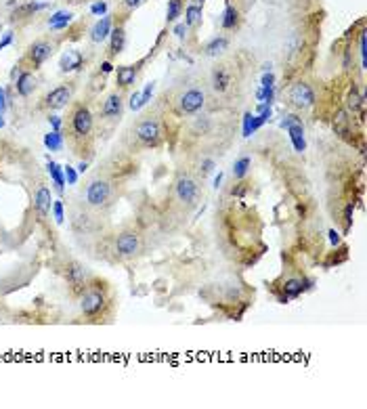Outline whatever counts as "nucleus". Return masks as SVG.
<instances>
[{"instance_id": "4468645a", "label": "nucleus", "mask_w": 367, "mask_h": 409, "mask_svg": "<svg viewBox=\"0 0 367 409\" xmlns=\"http://www.w3.org/2000/svg\"><path fill=\"white\" fill-rule=\"evenodd\" d=\"M36 86H38V82H36L32 72H21L17 82H15V90H17L19 97H30L36 90Z\"/></svg>"}, {"instance_id": "9d476101", "label": "nucleus", "mask_w": 367, "mask_h": 409, "mask_svg": "<svg viewBox=\"0 0 367 409\" xmlns=\"http://www.w3.org/2000/svg\"><path fill=\"white\" fill-rule=\"evenodd\" d=\"M65 277H67V283H70L72 292L74 294H82L88 285V279H86V271L80 262H72L65 271Z\"/></svg>"}, {"instance_id": "a18cd8bd", "label": "nucleus", "mask_w": 367, "mask_h": 409, "mask_svg": "<svg viewBox=\"0 0 367 409\" xmlns=\"http://www.w3.org/2000/svg\"><path fill=\"white\" fill-rule=\"evenodd\" d=\"M141 3H143V0H124V5H126L128 9H136Z\"/></svg>"}, {"instance_id": "49530a36", "label": "nucleus", "mask_w": 367, "mask_h": 409, "mask_svg": "<svg viewBox=\"0 0 367 409\" xmlns=\"http://www.w3.org/2000/svg\"><path fill=\"white\" fill-rule=\"evenodd\" d=\"M330 241H332V246H336V243H340V235L336 233V231H330Z\"/></svg>"}, {"instance_id": "393cba45", "label": "nucleus", "mask_w": 367, "mask_h": 409, "mask_svg": "<svg viewBox=\"0 0 367 409\" xmlns=\"http://www.w3.org/2000/svg\"><path fill=\"white\" fill-rule=\"evenodd\" d=\"M49 174H51L53 183H55V189L61 193V191L65 189V174L61 172L59 164H55V162H49Z\"/></svg>"}, {"instance_id": "7ed1b4c3", "label": "nucleus", "mask_w": 367, "mask_h": 409, "mask_svg": "<svg viewBox=\"0 0 367 409\" xmlns=\"http://www.w3.org/2000/svg\"><path fill=\"white\" fill-rule=\"evenodd\" d=\"M84 197H86V203L90 208L101 210V208L107 206L109 199H111V185L103 178H93L88 183V187H86Z\"/></svg>"}, {"instance_id": "864d4df0", "label": "nucleus", "mask_w": 367, "mask_h": 409, "mask_svg": "<svg viewBox=\"0 0 367 409\" xmlns=\"http://www.w3.org/2000/svg\"><path fill=\"white\" fill-rule=\"evenodd\" d=\"M76 3H80V0H76Z\"/></svg>"}, {"instance_id": "8fccbe9b", "label": "nucleus", "mask_w": 367, "mask_h": 409, "mask_svg": "<svg viewBox=\"0 0 367 409\" xmlns=\"http://www.w3.org/2000/svg\"><path fill=\"white\" fill-rule=\"evenodd\" d=\"M220 180H222V174H218V176H216V178H214V185H216V187H218V185H220Z\"/></svg>"}, {"instance_id": "c85d7f7f", "label": "nucleus", "mask_w": 367, "mask_h": 409, "mask_svg": "<svg viewBox=\"0 0 367 409\" xmlns=\"http://www.w3.org/2000/svg\"><path fill=\"white\" fill-rule=\"evenodd\" d=\"M235 24H237V11L233 7H227L225 15H222V28L231 30V28H235Z\"/></svg>"}, {"instance_id": "4c0bfd02", "label": "nucleus", "mask_w": 367, "mask_h": 409, "mask_svg": "<svg viewBox=\"0 0 367 409\" xmlns=\"http://www.w3.org/2000/svg\"><path fill=\"white\" fill-rule=\"evenodd\" d=\"M214 166H216V164H214V160H203V162H201V168H203V170H201V174H208V172H212V170H214Z\"/></svg>"}, {"instance_id": "3c124183", "label": "nucleus", "mask_w": 367, "mask_h": 409, "mask_svg": "<svg viewBox=\"0 0 367 409\" xmlns=\"http://www.w3.org/2000/svg\"><path fill=\"white\" fill-rule=\"evenodd\" d=\"M191 3H193L195 7H201V5H203V0H191Z\"/></svg>"}, {"instance_id": "bb28decb", "label": "nucleus", "mask_w": 367, "mask_h": 409, "mask_svg": "<svg viewBox=\"0 0 367 409\" xmlns=\"http://www.w3.org/2000/svg\"><path fill=\"white\" fill-rule=\"evenodd\" d=\"M201 21V7H195V5H189L185 9V26L191 28V26H197Z\"/></svg>"}, {"instance_id": "c03bdc74", "label": "nucleus", "mask_w": 367, "mask_h": 409, "mask_svg": "<svg viewBox=\"0 0 367 409\" xmlns=\"http://www.w3.org/2000/svg\"><path fill=\"white\" fill-rule=\"evenodd\" d=\"M185 32H187V26H185V24H178V26L174 28V34H176L178 38H182V36H185Z\"/></svg>"}, {"instance_id": "58836bf2", "label": "nucleus", "mask_w": 367, "mask_h": 409, "mask_svg": "<svg viewBox=\"0 0 367 409\" xmlns=\"http://www.w3.org/2000/svg\"><path fill=\"white\" fill-rule=\"evenodd\" d=\"M90 11H93L95 15H103V13L107 11V5H105V3H95L93 7H90Z\"/></svg>"}, {"instance_id": "ea45409f", "label": "nucleus", "mask_w": 367, "mask_h": 409, "mask_svg": "<svg viewBox=\"0 0 367 409\" xmlns=\"http://www.w3.org/2000/svg\"><path fill=\"white\" fill-rule=\"evenodd\" d=\"M294 124H300V120H298L296 116H288L286 120H281V128H290V126H294Z\"/></svg>"}, {"instance_id": "c9c22d12", "label": "nucleus", "mask_w": 367, "mask_h": 409, "mask_svg": "<svg viewBox=\"0 0 367 409\" xmlns=\"http://www.w3.org/2000/svg\"><path fill=\"white\" fill-rule=\"evenodd\" d=\"M130 109H132V111H139V109H141V93H134V95L130 97Z\"/></svg>"}, {"instance_id": "2eb2a0df", "label": "nucleus", "mask_w": 367, "mask_h": 409, "mask_svg": "<svg viewBox=\"0 0 367 409\" xmlns=\"http://www.w3.org/2000/svg\"><path fill=\"white\" fill-rule=\"evenodd\" d=\"M304 290H307V285H304L302 279H290V281L283 283V296H281L279 300H281V302H288L290 298H298Z\"/></svg>"}, {"instance_id": "0eeeda50", "label": "nucleus", "mask_w": 367, "mask_h": 409, "mask_svg": "<svg viewBox=\"0 0 367 409\" xmlns=\"http://www.w3.org/2000/svg\"><path fill=\"white\" fill-rule=\"evenodd\" d=\"M203 103H206V95H203V90H199V88L185 90V93L180 95V99H178V107H180V111L185 113V116H193V113H197L203 107Z\"/></svg>"}, {"instance_id": "c756f323", "label": "nucleus", "mask_w": 367, "mask_h": 409, "mask_svg": "<svg viewBox=\"0 0 367 409\" xmlns=\"http://www.w3.org/2000/svg\"><path fill=\"white\" fill-rule=\"evenodd\" d=\"M363 101H365V99H363V97L357 93V90L353 88V93L349 95V109H351L353 113H355V111H359V109L363 107Z\"/></svg>"}, {"instance_id": "7c9ffc66", "label": "nucleus", "mask_w": 367, "mask_h": 409, "mask_svg": "<svg viewBox=\"0 0 367 409\" xmlns=\"http://www.w3.org/2000/svg\"><path fill=\"white\" fill-rule=\"evenodd\" d=\"M180 11H182L180 0H170V3H168V13H166V19H168V21H174V19L180 15Z\"/></svg>"}, {"instance_id": "473e14b6", "label": "nucleus", "mask_w": 367, "mask_h": 409, "mask_svg": "<svg viewBox=\"0 0 367 409\" xmlns=\"http://www.w3.org/2000/svg\"><path fill=\"white\" fill-rule=\"evenodd\" d=\"M53 214H55V220L61 224L63 222V218H65V214H63V203H61V199H57V201H53Z\"/></svg>"}, {"instance_id": "20e7f679", "label": "nucleus", "mask_w": 367, "mask_h": 409, "mask_svg": "<svg viewBox=\"0 0 367 409\" xmlns=\"http://www.w3.org/2000/svg\"><path fill=\"white\" fill-rule=\"evenodd\" d=\"M134 136L143 147H157L162 143V126L153 118H145L134 126Z\"/></svg>"}, {"instance_id": "09e8293b", "label": "nucleus", "mask_w": 367, "mask_h": 409, "mask_svg": "<svg viewBox=\"0 0 367 409\" xmlns=\"http://www.w3.org/2000/svg\"><path fill=\"white\" fill-rule=\"evenodd\" d=\"M86 166H88V164H86V162H80V166H78V170H80V172H84V170H86Z\"/></svg>"}, {"instance_id": "423d86ee", "label": "nucleus", "mask_w": 367, "mask_h": 409, "mask_svg": "<svg viewBox=\"0 0 367 409\" xmlns=\"http://www.w3.org/2000/svg\"><path fill=\"white\" fill-rule=\"evenodd\" d=\"M176 199L182 201L185 206H193L199 197V187H197V180L191 176H180L176 180Z\"/></svg>"}, {"instance_id": "a878e982", "label": "nucleus", "mask_w": 367, "mask_h": 409, "mask_svg": "<svg viewBox=\"0 0 367 409\" xmlns=\"http://www.w3.org/2000/svg\"><path fill=\"white\" fill-rule=\"evenodd\" d=\"M44 7H47V5H38V3H28V5H21V7H17V9L13 11V19L28 17V15H32V13H36V11L44 9Z\"/></svg>"}, {"instance_id": "a19ab883", "label": "nucleus", "mask_w": 367, "mask_h": 409, "mask_svg": "<svg viewBox=\"0 0 367 409\" xmlns=\"http://www.w3.org/2000/svg\"><path fill=\"white\" fill-rule=\"evenodd\" d=\"M11 42H13V32H7V34H5V38L0 40V51H3L5 47H9Z\"/></svg>"}, {"instance_id": "6ab92c4d", "label": "nucleus", "mask_w": 367, "mask_h": 409, "mask_svg": "<svg viewBox=\"0 0 367 409\" xmlns=\"http://www.w3.org/2000/svg\"><path fill=\"white\" fill-rule=\"evenodd\" d=\"M229 84H231V76L227 74V70H222V67H218V70H214V76H212V86L216 93H225V90L229 88Z\"/></svg>"}, {"instance_id": "6e6552de", "label": "nucleus", "mask_w": 367, "mask_h": 409, "mask_svg": "<svg viewBox=\"0 0 367 409\" xmlns=\"http://www.w3.org/2000/svg\"><path fill=\"white\" fill-rule=\"evenodd\" d=\"M70 101H72V86L61 84V86L53 88L51 93L44 97L42 105L47 107V109H51V111H59V109H63V107L70 105Z\"/></svg>"}, {"instance_id": "f03ea898", "label": "nucleus", "mask_w": 367, "mask_h": 409, "mask_svg": "<svg viewBox=\"0 0 367 409\" xmlns=\"http://www.w3.org/2000/svg\"><path fill=\"white\" fill-rule=\"evenodd\" d=\"M67 130H70V139L72 143L80 149L93 134V113L90 109L82 103H78L72 109V116H70V124H67Z\"/></svg>"}, {"instance_id": "f3484780", "label": "nucleus", "mask_w": 367, "mask_h": 409, "mask_svg": "<svg viewBox=\"0 0 367 409\" xmlns=\"http://www.w3.org/2000/svg\"><path fill=\"white\" fill-rule=\"evenodd\" d=\"M93 36V42H103L109 34H111V19L109 17H101L97 24H95V28H93V32H90Z\"/></svg>"}, {"instance_id": "f8f14e48", "label": "nucleus", "mask_w": 367, "mask_h": 409, "mask_svg": "<svg viewBox=\"0 0 367 409\" xmlns=\"http://www.w3.org/2000/svg\"><path fill=\"white\" fill-rule=\"evenodd\" d=\"M124 111V101H122V95L120 93H111L107 95V99L103 101V107H101V116L105 120H118Z\"/></svg>"}, {"instance_id": "39448f33", "label": "nucleus", "mask_w": 367, "mask_h": 409, "mask_svg": "<svg viewBox=\"0 0 367 409\" xmlns=\"http://www.w3.org/2000/svg\"><path fill=\"white\" fill-rule=\"evenodd\" d=\"M288 99H290V103H292L294 107H298V109H309V107H313V103H315V93H313V88H311L307 82H296V84H292V88H290Z\"/></svg>"}, {"instance_id": "5701e85b", "label": "nucleus", "mask_w": 367, "mask_h": 409, "mask_svg": "<svg viewBox=\"0 0 367 409\" xmlns=\"http://www.w3.org/2000/svg\"><path fill=\"white\" fill-rule=\"evenodd\" d=\"M227 47H229V40H227L225 36H220V38H214V40H210L208 44H206V55L216 57V55L225 53V51H227Z\"/></svg>"}, {"instance_id": "cd10ccee", "label": "nucleus", "mask_w": 367, "mask_h": 409, "mask_svg": "<svg viewBox=\"0 0 367 409\" xmlns=\"http://www.w3.org/2000/svg\"><path fill=\"white\" fill-rule=\"evenodd\" d=\"M250 166H252V160H250V157H241V160H237V162L233 164V176H235V178H243V176L248 174Z\"/></svg>"}, {"instance_id": "4be33fe9", "label": "nucleus", "mask_w": 367, "mask_h": 409, "mask_svg": "<svg viewBox=\"0 0 367 409\" xmlns=\"http://www.w3.org/2000/svg\"><path fill=\"white\" fill-rule=\"evenodd\" d=\"M124 44H126V32H124V28H118V30H113V32H111V44H109V53H111V55H118V53H122Z\"/></svg>"}, {"instance_id": "f257e3e1", "label": "nucleus", "mask_w": 367, "mask_h": 409, "mask_svg": "<svg viewBox=\"0 0 367 409\" xmlns=\"http://www.w3.org/2000/svg\"><path fill=\"white\" fill-rule=\"evenodd\" d=\"M107 306H109V296L105 285L101 283H90L80 294V311L88 321H101Z\"/></svg>"}, {"instance_id": "a211bd4d", "label": "nucleus", "mask_w": 367, "mask_h": 409, "mask_svg": "<svg viewBox=\"0 0 367 409\" xmlns=\"http://www.w3.org/2000/svg\"><path fill=\"white\" fill-rule=\"evenodd\" d=\"M116 76H118V86L120 88H128L136 80V67L134 65H122V67H118Z\"/></svg>"}, {"instance_id": "9b49d317", "label": "nucleus", "mask_w": 367, "mask_h": 409, "mask_svg": "<svg viewBox=\"0 0 367 409\" xmlns=\"http://www.w3.org/2000/svg\"><path fill=\"white\" fill-rule=\"evenodd\" d=\"M51 55H53V47H51V44L44 42V40H38V42L32 44L30 51H28V61H30V65L34 67V70H38V67L47 61Z\"/></svg>"}, {"instance_id": "1a4fd4ad", "label": "nucleus", "mask_w": 367, "mask_h": 409, "mask_svg": "<svg viewBox=\"0 0 367 409\" xmlns=\"http://www.w3.org/2000/svg\"><path fill=\"white\" fill-rule=\"evenodd\" d=\"M116 250H118L120 256H126V258L139 254V250H141V237H139V233H134V231L120 233L118 239H116Z\"/></svg>"}, {"instance_id": "ddd939ff", "label": "nucleus", "mask_w": 367, "mask_h": 409, "mask_svg": "<svg viewBox=\"0 0 367 409\" xmlns=\"http://www.w3.org/2000/svg\"><path fill=\"white\" fill-rule=\"evenodd\" d=\"M34 208L40 216H47L53 208V195H51V189L47 185H40L36 189V195H34Z\"/></svg>"}, {"instance_id": "2f4dec72", "label": "nucleus", "mask_w": 367, "mask_h": 409, "mask_svg": "<svg viewBox=\"0 0 367 409\" xmlns=\"http://www.w3.org/2000/svg\"><path fill=\"white\" fill-rule=\"evenodd\" d=\"M153 88H155V84H153V82H149V84H147V86L143 88V93H141V107H143V105H147V103L151 101Z\"/></svg>"}, {"instance_id": "aec40b11", "label": "nucleus", "mask_w": 367, "mask_h": 409, "mask_svg": "<svg viewBox=\"0 0 367 409\" xmlns=\"http://www.w3.org/2000/svg\"><path fill=\"white\" fill-rule=\"evenodd\" d=\"M72 17H74V15H72L70 11H57V13L49 19V28H51V30H63V28L70 26Z\"/></svg>"}, {"instance_id": "b1692460", "label": "nucleus", "mask_w": 367, "mask_h": 409, "mask_svg": "<svg viewBox=\"0 0 367 409\" xmlns=\"http://www.w3.org/2000/svg\"><path fill=\"white\" fill-rule=\"evenodd\" d=\"M44 145L51 151H61L63 149V134L61 130H51L49 134H44Z\"/></svg>"}, {"instance_id": "de8ad7c7", "label": "nucleus", "mask_w": 367, "mask_h": 409, "mask_svg": "<svg viewBox=\"0 0 367 409\" xmlns=\"http://www.w3.org/2000/svg\"><path fill=\"white\" fill-rule=\"evenodd\" d=\"M101 70H103V74H109V72H111V70H113V65H111V63H109V61H105V63H103V65H101Z\"/></svg>"}, {"instance_id": "e433bc0d", "label": "nucleus", "mask_w": 367, "mask_h": 409, "mask_svg": "<svg viewBox=\"0 0 367 409\" xmlns=\"http://www.w3.org/2000/svg\"><path fill=\"white\" fill-rule=\"evenodd\" d=\"M49 124H51L53 130H61L63 128V120L59 116H49Z\"/></svg>"}, {"instance_id": "79ce46f5", "label": "nucleus", "mask_w": 367, "mask_h": 409, "mask_svg": "<svg viewBox=\"0 0 367 409\" xmlns=\"http://www.w3.org/2000/svg\"><path fill=\"white\" fill-rule=\"evenodd\" d=\"M262 86H264V88L275 86V76H273V74H264V78H262Z\"/></svg>"}, {"instance_id": "dca6fc26", "label": "nucleus", "mask_w": 367, "mask_h": 409, "mask_svg": "<svg viewBox=\"0 0 367 409\" xmlns=\"http://www.w3.org/2000/svg\"><path fill=\"white\" fill-rule=\"evenodd\" d=\"M82 55L78 53V51H67L63 57H61V61H59V67H61V72H74V70H78V67H82Z\"/></svg>"}, {"instance_id": "72a5a7b5", "label": "nucleus", "mask_w": 367, "mask_h": 409, "mask_svg": "<svg viewBox=\"0 0 367 409\" xmlns=\"http://www.w3.org/2000/svg\"><path fill=\"white\" fill-rule=\"evenodd\" d=\"M65 180L70 185H76V180H78V174H76V170L72 168V166H65Z\"/></svg>"}, {"instance_id": "412c9836", "label": "nucleus", "mask_w": 367, "mask_h": 409, "mask_svg": "<svg viewBox=\"0 0 367 409\" xmlns=\"http://www.w3.org/2000/svg\"><path fill=\"white\" fill-rule=\"evenodd\" d=\"M288 132H290V139H292L296 151H304L307 143H304V128H302V124H294V126H290Z\"/></svg>"}, {"instance_id": "603ef678", "label": "nucleus", "mask_w": 367, "mask_h": 409, "mask_svg": "<svg viewBox=\"0 0 367 409\" xmlns=\"http://www.w3.org/2000/svg\"><path fill=\"white\" fill-rule=\"evenodd\" d=\"M5 126V120H3V113H0V128H3Z\"/></svg>"}, {"instance_id": "37998d69", "label": "nucleus", "mask_w": 367, "mask_h": 409, "mask_svg": "<svg viewBox=\"0 0 367 409\" xmlns=\"http://www.w3.org/2000/svg\"><path fill=\"white\" fill-rule=\"evenodd\" d=\"M7 109V95H5V88H0V113H5Z\"/></svg>"}, {"instance_id": "f704fd0d", "label": "nucleus", "mask_w": 367, "mask_h": 409, "mask_svg": "<svg viewBox=\"0 0 367 409\" xmlns=\"http://www.w3.org/2000/svg\"><path fill=\"white\" fill-rule=\"evenodd\" d=\"M252 132H254L252 130V113H246L243 116V136H250Z\"/></svg>"}]
</instances>
